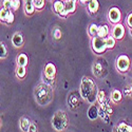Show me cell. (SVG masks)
I'll return each mask as SVG.
<instances>
[{"mask_svg":"<svg viewBox=\"0 0 132 132\" xmlns=\"http://www.w3.org/2000/svg\"><path fill=\"white\" fill-rule=\"evenodd\" d=\"M79 92L81 94V97L85 98V100H88L91 104L95 102V100L97 98V93H98L94 80L91 77H88V76H85L82 78Z\"/></svg>","mask_w":132,"mask_h":132,"instance_id":"obj_1","label":"cell"},{"mask_svg":"<svg viewBox=\"0 0 132 132\" xmlns=\"http://www.w3.org/2000/svg\"><path fill=\"white\" fill-rule=\"evenodd\" d=\"M53 96V91L50 85H48V82L45 84H39L36 89H35V98L36 102L41 105V106H46L48 105Z\"/></svg>","mask_w":132,"mask_h":132,"instance_id":"obj_2","label":"cell"},{"mask_svg":"<svg viewBox=\"0 0 132 132\" xmlns=\"http://www.w3.org/2000/svg\"><path fill=\"white\" fill-rule=\"evenodd\" d=\"M52 126L56 131H62L68 126V117L64 111H57L52 118Z\"/></svg>","mask_w":132,"mask_h":132,"instance_id":"obj_3","label":"cell"},{"mask_svg":"<svg viewBox=\"0 0 132 132\" xmlns=\"http://www.w3.org/2000/svg\"><path fill=\"white\" fill-rule=\"evenodd\" d=\"M92 49L97 54L104 53L108 49L106 38H103V37H100V36H94L92 38Z\"/></svg>","mask_w":132,"mask_h":132,"instance_id":"obj_4","label":"cell"},{"mask_svg":"<svg viewBox=\"0 0 132 132\" xmlns=\"http://www.w3.org/2000/svg\"><path fill=\"white\" fill-rule=\"evenodd\" d=\"M130 67V59L128 56H126V55H120V56H118L117 60H116V68L118 71L120 72H126L128 71Z\"/></svg>","mask_w":132,"mask_h":132,"instance_id":"obj_5","label":"cell"},{"mask_svg":"<svg viewBox=\"0 0 132 132\" xmlns=\"http://www.w3.org/2000/svg\"><path fill=\"white\" fill-rule=\"evenodd\" d=\"M80 92L77 93V92H71L69 94V97H68V105L71 109L75 110V109H77L80 105Z\"/></svg>","mask_w":132,"mask_h":132,"instance_id":"obj_6","label":"cell"},{"mask_svg":"<svg viewBox=\"0 0 132 132\" xmlns=\"http://www.w3.org/2000/svg\"><path fill=\"white\" fill-rule=\"evenodd\" d=\"M108 18H109V21L111 23H119V21L120 19H122V14H120V11L119 9L117 7H111L109 10V12H108Z\"/></svg>","mask_w":132,"mask_h":132,"instance_id":"obj_7","label":"cell"},{"mask_svg":"<svg viewBox=\"0 0 132 132\" xmlns=\"http://www.w3.org/2000/svg\"><path fill=\"white\" fill-rule=\"evenodd\" d=\"M55 75H56V68H55V65L51 62L47 63L45 67V77L47 81L51 84L55 78Z\"/></svg>","mask_w":132,"mask_h":132,"instance_id":"obj_8","label":"cell"},{"mask_svg":"<svg viewBox=\"0 0 132 132\" xmlns=\"http://www.w3.org/2000/svg\"><path fill=\"white\" fill-rule=\"evenodd\" d=\"M112 36L115 39H123V37L125 36V28L123 24L120 23H116L115 27L113 28L112 31Z\"/></svg>","mask_w":132,"mask_h":132,"instance_id":"obj_9","label":"cell"},{"mask_svg":"<svg viewBox=\"0 0 132 132\" xmlns=\"http://www.w3.org/2000/svg\"><path fill=\"white\" fill-rule=\"evenodd\" d=\"M34 0H24V12L27 15H32L35 12Z\"/></svg>","mask_w":132,"mask_h":132,"instance_id":"obj_10","label":"cell"},{"mask_svg":"<svg viewBox=\"0 0 132 132\" xmlns=\"http://www.w3.org/2000/svg\"><path fill=\"white\" fill-rule=\"evenodd\" d=\"M12 43H13V46L16 47V48L22 47V45H23L22 35H21L20 33H15V34L13 35V37H12Z\"/></svg>","mask_w":132,"mask_h":132,"instance_id":"obj_11","label":"cell"},{"mask_svg":"<svg viewBox=\"0 0 132 132\" xmlns=\"http://www.w3.org/2000/svg\"><path fill=\"white\" fill-rule=\"evenodd\" d=\"M98 110L100 109H98L95 105H92L89 108V110H88V116H89L90 119L94 120V119H96L98 116H100V114H98Z\"/></svg>","mask_w":132,"mask_h":132,"instance_id":"obj_12","label":"cell"},{"mask_svg":"<svg viewBox=\"0 0 132 132\" xmlns=\"http://www.w3.org/2000/svg\"><path fill=\"white\" fill-rule=\"evenodd\" d=\"M105 69L103 67V63L101 61H96L94 64H93V73L96 75V76H102L103 73H104Z\"/></svg>","mask_w":132,"mask_h":132,"instance_id":"obj_13","label":"cell"},{"mask_svg":"<svg viewBox=\"0 0 132 132\" xmlns=\"http://www.w3.org/2000/svg\"><path fill=\"white\" fill-rule=\"evenodd\" d=\"M109 34V28L107 24H102L98 27V32H97V36L103 37V38H107Z\"/></svg>","mask_w":132,"mask_h":132,"instance_id":"obj_14","label":"cell"},{"mask_svg":"<svg viewBox=\"0 0 132 132\" xmlns=\"http://www.w3.org/2000/svg\"><path fill=\"white\" fill-rule=\"evenodd\" d=\"M64 9L69 14L75 12V10H76L75 1H73V0H67V1H64Z\"/></svg>","mask_w":132,"mask_h":132,"instance_id":"obj_15","label":"cell"},{"mask_svg":"<svg viewBox=\"0 0 132 132\" xmlns=\"http://www.w3.org/2000/svg\"><path fill=\"white\" fill-rule=\"evenodd\" d=\"M20 129L22 131H29L30 130V126H31V122L29 120V118L27 117H22L20 119V123H19Z\"/></svg>","mask_w":132,"mask_h":132,"instance_id":"obj_16","label":"cell"},{"mask_svg":"<svg viewBox=\"0 0 132 132\" xmlns=\"http://www.w3.org/2000/svg\"><path fill=\"white\" fill-rule=\"evenodd\" d=\"M88 9H89L90 13L94 14L98 11V9H100V3H98L97 0H91L89 4H88Z\"/></svg>","mask_w":132,"mask_h":132,"instance_id":"obj_17","label":"cell"},{"mask_svg":"<svg viewBox=\"0 0 132 132\" xmlns=\"http://www.w3.org/2000/svg\"><path fill=\"white\" fill-rule=\"evenodd\" d=\"M28 56L26 54H19L17 57V65H22V67H26L28 65Z\"/></svg>","mask_w":132,"mask_h":132,"instance_id":"obj_18","label":"cell"},{"mask_svg":"<svg viewBox=\"0 0 132 132\" xmlns=\"http://www.w3.org/2000/svg\"><path fill=\"white\" fill-rule=\"evenodd\" d=\"M122 93H120L118 90H113L112 93H111V100L114 102V103H119L120 101H122Z\"/></svg>","mask_w":132,"mask_h":132,"instance_id":"obj_19","label":"cell"},{"mask_svg":"<svg viewBox=\"0 0 132 132\" xmlns=\"http://www.w3.org/2000/svg\"><path fill=\"white\" fill-rule=\"evenodd\" d=\"M54 10L56 13H60L64 10V2L60 1V0H56V1L54 2Z\"/></svg>","mask_w":132,"mask_h":132,"instance_id":"obj_20","label":"cell"},{"mask_svg":"<svg viewBox=\"0 0 132 132\" xmlns=\"http://www.w3.org/2000/svg\"><path fill=\"white\" fill-rule=\"evenodd\" d=\"M27 74L26 71V67H22V65H17L16 68V76L18 78H23Z\"/></svg>","mask_w":132,"mask_h":132,"instance_id":"obj_21","label":"cell"},{"mask_svg":"<svg viewBox=\"0 0 132 132\" xmlns=\"http://www.w3.org/2000/svg\"><path fill=\"white\" fill-rule=\"evenodd\" d=\"M116 130L119 131V132H132V127L127 125V124H125V123H122V124L118 125Z\"/></svg>","mask_w":132,"mask_h":132,"instance_id":"obj_22","label":"cell"},{"mask_svg":"<svg viewBox=\"0 0 132 132\" xmlns=\"http://www.w3.org/2000/svg\"><path fill=\"white\" fill-rule=\"evenodd\" d=\"M96 101L98 102V104H100V105L107 103V97H106V93H105L104 91H98Z\"/></svg>","mask_w":132,"mask_h":132,"instance_id":"obj_23","label":"cell"},{"mask_svg":"<svg viewBox=\"0 0 132 132\" xmlns=\"http://www.w3.org/2000/svg\"><path fill=\"white\" fill-rule=\"evenodd\" d=\"M115 38L113 36H109L106 38V42H107V48L108 49H113L115 47Z\"/></svg>","mask_w":132,"mask_h":132,"instance_id":"obj_24","label":"cell"},{"mask_svg":"<svg viewBox=\"0 0 132 132\" xmlns=\"http://www.w3.org/2000/svg\"><path fill=\"white\" fill-rule=\"evenodd\" d=\"M9 13H10V10H7L5 7L1 9V11H0V19H1V21L5 22L7 19V16H9Z\"/></svg>","mask_w":132,"mask_h":132,"instance_id":"obj_25","label":"cell"},{"mask_svg":"<svg viewBox=\"0 0 132 132\" xmlns=\"http://www.w3.org/2000/svg\"><path fill=\"white\" fill-rule=\"evenodd\" d=\"M97 32H98V26H96L95 23H92L89 28V34L94 37V36H97Z\"/></svg>","mask_w":132,"mask_h":132,"instance_id":"obj_26","label":"cell"},{"mask_svg":"<svg viewBox=\"0 0 132 132\" xmlns=\"http://www.w3.org/2000/svg\"><path fill=\"white\" fill-rule=\"evenodd\" d=\"M6 55H7L6 47H5L4 43H1V45H0V57L4 58V57H6Z\"/></svg>","mask_w":132,"mask_h":132,"instance_id":"obj_27","label":"cell"},{"mask_svg":"<svg viewBox=\"0 0 132 132\" xmlns=\"http://www.w3.org/2000/svg\"><path fill=\"white\" fill-rule=\"evenodd\" d=\"M34 4L36 10H42L45 7V0H34Z\"/></svg>","mask_w":132,"mask_h":132,"instance_id":"obj_28","label":"cell"},{"mask_svg":"<svg viewBox=\"0 0 132 132\" xmlns=\"http://www.w3.org/2000/svg\"><path fill=\"white\" fill-rule=\"evenodd\" d=\"M2 4H3V7H5L7 10H11L12 9V4H13V0H3Z\"/></svg>","mask_w":132,"mask_h":132,"instance_id":"obj_29","label":"cell"},{"mask_svg":"<svg viewBox=\"0 0 132 132\" xmlns=\"http://www.w3.org/2000/svg\"><path fill=\"white\" fill-rule=\"evenodd\" d=\"M5 22H6L7 24H11V23L14 22V14H13L12 12L9 13V16H7V19H6Z\"/></svg>","mask_w":132,"mask_h":132,"instance_id":"obj_30","label":"cell"},{"mask_svg":"<svg viewBox=\"0 0 132 132\" xmlns=\"http://www.w3.org/2000/svg\"><path fill=\"white\" fill-rule=\"evenodd\" d=\"M20 6V0H13V4H12V10L16 11Z\"/></svg>","mask_w":132,"mask_h":132,"instance_id":"obj_31","label":"cell"},{"mask_svg":"<svg viewBox=\"0 0 132 132\" xmlns=\"http://www.w3.org/2000/svg\"><path fill=\"white\" fill-rule=\"evenodd\" d=\"M53 35H54V37L56 38V39H59V38L61 37V32H60L58 29H56V30L53 32Z\"/></svg>","mask_w":132,"mask_h":132,"instance_id":"obj_32","label":"cell"},{"mask_svg":"<svg viewBox=\"0 0 132 132\" xmlns=\"http://www.w3.org/2000/svg\"><path fill=\"white\" fill-rule=\"evenodd\" d=\"M127 24H128L129 28H132V13L129 14L128 17H127Z\"/></svg>","mask_w":132,"mask_h":132,"instance_id":"obj_33","label":"cell"},{"mask_svg":"<svg viewBox=\"0 0 132 132\" xmlns=\"http://www.w3.org/2000/svg\"><path fill=\"white\" fill-rule=\"evenodd\" d=\"M125 93H126L127 95H130V96L132 97V86H130V87L126 88V90H125Z\"/></svg>","mask_w":132,"mask_h":132,"instance_id":"obj_34","label":"cell"},{"mask_svg":"<svg viewBox=\"0 0 132 132\" xmlns=\"http://www.w3.org/2000/svg\"><path fill=\"white\" fill-rule=\"evenodd\" d=\"M29 131H31V132H35V131H37V126H36V124L32 123L31 126H30V130H29Z\"/></svg>","mask_w":132,"mask_h":132,"instance_id":"obj_35","label":"cell"},{"mask_svg":"<svg viewBox=\"0 0 132 132\" xmlns=\"http://www.w3.org/2000/svg\"><path fill=\"white\" fill-rule=\"evenodd\" d=\"M68 14H69V13L67 12V11H65V9L62 11V12H60V13H59V15H60L61 17H67V16H68Z\"/></svg>","mask_w":132,"mask_h":132,"instance_id":"obj_36","label":"cell"},{"mask_svg":"<svg viewBox=\"0 0 132 132\" xmlns=\"http://www.w3.org/2000/svg\"><path fill=\"white\" fill-rule=\"evenodd\" d=\"M91 0H79V2L82 3V4H86V3H89Z\"/></svg>","mask_w":132,"mask_h":132,"instance_id":"obj_37","label":"cell"},{"mask_svg":"<svg viewBox=\"0 0 132 132\" xmlns=\"http://www.w3.org/2000/svg\"><path fill=\"white\" fill-rule=\"evenodd\" d=\"M130 35H131V36H132V28H131V29H130Z\"/></svg>","mask_w":132,"mask_h":132,"instance_id":"obj_38","label":"cell"},{"mask_svg":"<svg viewBox=\"0 0 132 132\" xmlns=\"http://www.w3.org/2000/svg\"><path fill=\"white\" fill-rule=\"evenodd\" d=\"M73 1H75V2H76V1H77V0H73Z\"/></svg>","mask_w":132,"mask_h":132,"instance_id":"obj_39","label":"cell"},{"mask_svg":"<svg viewBox=\"0 0 132 132\" xmlns=\"http://www.w3.org/2000/svg\"><path fill=\"white\" fill-rule=\"evenodd\" d=\"M62 1H67V0H62Z\"/></svg>","mask_w":132,"mask_h":132,"instance_id":"obj_40","label":"cell"},{"mask_svg":"<svg viewBox=\"0 0 132 132\" xmlns=\"http://www.w3.org/2000/svg\"><path fill=\"white\" fill-rule=\"evenodd\" d=\"M47 1H51V0H47Z\"/></svg>","mask_w":132,"mask_h":132,"instance_id":"obj_41","label":"cell"}]
</instances>
